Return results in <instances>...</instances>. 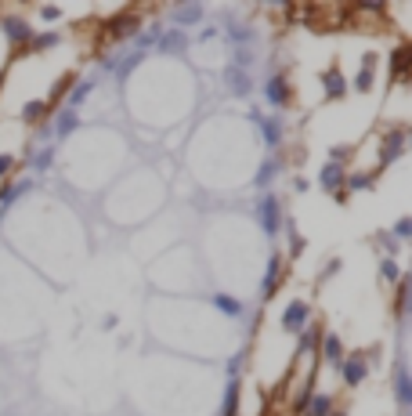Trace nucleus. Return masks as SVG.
Wrapping results in <instances>:
<instances>
[{
    "label": "nucleus",
    "instance_id": "obj_1",
    "mask_svg": "<svg viewBox=\"0 0 412 416\" xmlns=\"http://www.w3.org/2000/svg\"><path fill=\"white\" fill-rule=\"evenodd\" d=\"M257 221H260V232H264L268 239H275L282 232V206L271 192H264L257 199Z\"/></svg>",
    "mask_w": 412,
    "mask_h": 416
},
{
    "label": "nucleus",
    "instance_id": "obj_2",
    "mask_svg": "<svg viewBox=\"0 0 412 416\" xmlns=\"http://www.w3.org/2000/svg\"><path fill=\"white\" fill-rule=\"evenodd\" d=\"M405 141H409L405 127H390V131H383V138H380V166L398 163V159L405 156V149H409Z\"/></svg>",
    "mask_w": 412,
    "mask_h": 416
},
{
    "label": "nucleus",
    "instance_id": "obj_3",
    "mask_svg": "<svg viewBox=\"0 0 412 416\" xmlns=\"http://www.w3.org/2000/svg\"><path fill=\"white\" fill-rule=\"evenodd\" d=\"M0 29H4L8 44H15V48H29L33 36H36V29L22 15H4V18H0Z\"/></svg>",
    "mask_w": 412,
    "mask_h": 416
},
{
    "label": "nucleus",
    "instance_id": "obj_4",
    "mask_svg": "<svg viewBox=\"0 0 412 416\" xmlns=\"http://www.w3.org/2000/svg\"><path fill=\"white\" fill-rule=\"evenodd\" d=\"M260 91H264V101L271 109H286L290 106V80H286V73H271Z\"/></svg>",
    "mask_w": 412,
    "mask_h": 416
},
{
    "label": "nucleus",
    "instance_id": "obj_5",
    "mask_svg": "<svg viewBox=\"0 0 412 416\" xmlns=\"http://www.w3.org/2000/svg\"><path fill=\"white\" fill-rule=\"evenodd\" d=\"M340 377H343L347 387L365 384V377H369V355H362V351H355V355H343V362H340Z\"/></svg>",
    "mask_w": 412,
    "mask_h": 416
},
{
    "label": "nucleus",
    "instance_id": "obj_6",
    "mask_svg": "<svg viewBox=\"0 0 412 416\" xmlns=\"http://www.w3.org/2000/svg\"><path fill=\"white\" fill-rule=\"evenodd\" d=\"M308 322H311V304L308 301H290L286 311H282V329L300 333V329H308Z\"/></svg>",
    "mask_w": 412,
    "mask_h": 416
},
{
    "label": "nucleus",
    "instance_id": "obj_7",
    "mask_svg": "<svg viewBox=\"0 0 412 416\" xmlns=\"http://www.w3.org/2000/svg\"><path fill=\"white\" fill-rule=\"evenodd\" d=\"M347 91H351V83H347V76L340 73V66L322 69V94H325V98L336 101V98H343Z\"/></svg>",
    "mask_w": 412,
    "mask_h": 416
},
{
    "label": "nucleus",
    "instance_id": "obj_8",
    "mask_svg": "<svg viewBox=\"0 0 412 416\" xmlns=\"http://www.w3.org/2000/svg\"><path fill=\"white\" fill-rule=\"evenodd\" d=\"M250 120L260 127V138H264L268 149H278V145H282V123L275 116H260V113H250Z\"/></svg>",
    "mask_w": 412,
    "mask_h": 416
},
{
    "label": "nucleus",
    "instance_id": "obj_9",
    "mask_svg": "<svg viewBox=\"0 0 412 416\" xmlns=\"http://www.w3.org/2000/svg\"><path fill=\"white\" fill-rule=\"evenodd\" d=\"M138 29H141V22H138V15H116L113 22H108V36L113 40H134L138 36Z\"/></svg>",
    "mask_w": 412,
    "mask_h": 416
},
{
    "label": "nucleus",
    "instance_id": "obj_10",
    "mask_svg": "<svg viewBox=\"0 0 412 416\" xmlns=\"http://www.w3.org/2000/svg\"><path fill=\"white\" fill-rule=\"evenodd\" d=\"M278 279H282V254H275L268 261V272H264V279H260V297L264 301H271L278 294Z\"/></svg>",
    "mask_w": 412,
    "mask_h": 416
},
{
    "label": "nucleus",
    "instance_id": "obj_11",
    "mask_svg": "<svg viewBox=\"0 0 412 416\" xmlns=\"http://www.w3.org/2000/svg\"><path fill=\"white\" fill-rule=\"evenodd\" d=\"M395 394H398V406H402V409L412 406V384H409V366H405V359H398V366H395Z\"/></svg>",
    "mask_w": 412,
    "mask_h": 416
},
{
    "label": "nucleus",
    "instance_id": "obj_12",
    "mask_svg": "<svg viewBox=\"0 0 412 416\" xmlns=\"http://www.w3.org/2000/svg\"><path fill=\"white\" fill-rule=\"evenodd\" d=\"M343 174H347L343 166H336V163H325L322 171H318V185H322L325 192H333V196H336V192H343Z\"/></svg>",
    "mask_w": 412,
    "mask_h": 416
},
{
    "label": "nucleus",
    "instance_id": "obj_13",
    "mask_svg": "<svg viewBox=\"0 0 412 416\" xmlns=\"http://www.w3.org/2000/svg\"><path fill=\"white\" fill-rule=\"evenodd\" d=\"M225 83H228V91H232L235 98H246V94L253 91V80H250V73L235 69V66H228V69H225Z\"/></svg>",
    "mask_w": 412,
    "mask_h": 416
},
{
    "label": "nucleus",
    "instance_id": "obj_14",
    "mask_svg": "<svg viewBox=\"0 0 412 416\" xmlns=\"http://www.w3.org/2000/svg\"><path fill=\"white\" fill-rule=\"evenodd\" d=\"M278 174H282V159H278V156H268L264 163L257 166V178H253V185H257L260 192H264V189H271V181H275Z\"/></svg>",
    "mask_w": 412,
    "mask_h": 416
},
{
    "label": "nucleus",
    "instance_id": "obj_15",
    "mask_svg": "<svg viewBox=\"0 0 412 416\" xmlns=\"http://www.w3.org/2000/svg\"><path fill=\"white\" fill-rule=\"evenodd\" d=\"M318 344H322V359L340 369V362H343V340L336 337V333H322Z\"/></svg>",
    "mask_w": 412,
    "mask_h": 416
},
{
    "label": "nucleus",
    "instance_id": "obj_16",
    "mask_svg": "<svg viewBox=\"0 0 412 416\" xmlns=\"http://www.w3.org/2000/svg\"><path fill=\"white\" fill-rule=\"evenodd\" d=\"M163 55H181L185 48H188V33L185 29H163V36H159V44H156Z\"/></svg>",
    "mask_w": 412,
    "mask_h": 416
},
{
    "label": "nucleus",
    "instance_id": "obj_17",
    "mask_svg": "<svg viewBox=\"0 0 412 416\" xmlns=\"http://www.w3.org/2000/svg\"><path fill=\"white\" fill-rule=\"evenodd\" d=\"M195 22H203V4H181V8H173V26H178V29H188Z\"/></svg>",
    "mask_w": 412,
    "mask_h": 416
},
{
    "label": "nucleus",
    "instance_id": "obj_18",
    "mask_svg": "<svg viewBox=\"0 0 412 416\" xmlns=\"http://www.w3.org/2000/svg\"><path fill=\"white\" fill-rule=\"evenodd\" d=\"M213 308L225 311L228 319H243V315H246V304L235 301V297H228V294H213Z\"/></svg>",
    "mask_w": 412,
    "mask_h": 416
},
{
    "label": "nucleus",
    "instance_id": "obj_19",
    "mask_svg": "<svg viewBox=\"0 0 412 416\" xmlns=\"http://www.w3.org/2000/svg\"><path fill=\"white\" fill-rule=\"evenodd\" d=\"M76 127H80V113H76V109H62V113L55 116V134H58V138H69Z\"/></svg>",
    "mask_w": 412,
    "mask_h": 416
},
{
    "label": "nucleus",
    "instance_id": "obj_20",
    "mask_svg": "<svg viewBox=\"0 0 412 416\" xmlns=\"http://www.w3.org/2000/svg\"><path fill=\"white\" fill-rule=\"evenodd\" d=\"M239 399H243V387H239V377L228 380L225 387V406H221V416H239Z\"/></svg>",
    "mask_w": 412,
    "mask_h": 416
},
{
    "label": "nucleus",
    "instance_id": "obj_21",
    "mask_svg": "<svg viewBox=\"0 0 412 416\" xmlns=\"http://www.w3.org/2000/svg\"><path fill=\"white\" fill-rule=\"evenodd\" d=\"M373 185H376V174H365V171L343 174V189H347V192H369Z\"/></svg>",
    "mask_w": 412,
    "mask_h": 416
},
{
    "label": "nucleus",
    "instance_id": "obj_22",
    "mask_svg": "<svg viewBox=\"0 0 412 416\" xmlns=\"http://www.w3.org/2000/svg\"><path fill=\"white\" fill-rule=\"evenodd\" d=\"M333 413V394H311L308 399V409H304V416H329Z\"/></svg>",
    "mask_w": 412,
    "mask_h": 416
},
{
    "label": "nucleus",
    "instance_id": "obj_23",
    "mask_svg": "<svg viewBox=\"0 0 412 416\" xmlns=\"http://www.w3.org/2000/svg\"><path fill=\"white\" fill-rule=\"evenodd\" d=\"M409 66H412V51H409V44L395 48V55H390V69H395V80H402V76L409 73Z\"/></svg>",
    "mask_w": 412,
    "mask_h": 416
},
{
    "label": "nucleus",
    "instance_id": "obj_24",
    "mask_svg": "<svg viewBox=\"0 0 412 416\" xmlns=\"http://www.w3.org/2000/svg\"><path fill=\"white\" fill-rule=\"evenodd\" d=\"M380 279L390 282V286H398V282H402V268H398L395 257H380Z\"/></svg>",
    "mask_w": 412,
    "mask_h": 416
},
{
    "label": "nucleus",
    "instance_id": "obj_25",
    "mask_svg": "<svg viewBox=\"0 0 412 416\" xmlns=\"http://www.w3.org/2000/svg\"><path fill=\"white\" fill-rule=\"evenodd\" d=\"M159 36H163V29H159V26H152V29L138 33V36H134V51H141V55H145L148 48H156V44H159Z\"/></svg>",
    "mask_w": 412,
    "mask_h": 416
},
{
    "label": "nucleus",
    "instance_id": "obj_26",
    "mask_svg": "<svg viewBox=\"0 0 412 416\" xmlns=\"http://www.w3.org/2000/svg\"><path fill=\"white\" fill-rule=\"evenodd\" d=\"M29 189H33V181H18L15 189H4V192H0V214H4V210H8V206H11L18 196H26Z\"/></svg>",
    "mask_w": 412,
    "mask_h": 416
},
{
    "label": "nucleus",
    "instance_id": "obj_27",
    "mask_svg": "<svg viewBox=\"0 0 412 416\" xmlns=\"http://www.w3.org/2000/svg\"><path fill=\"white\" fill-rule=\"evenodd\" d=\"M141 62H145V55H141V51H130V55L120 62V66H116V80H127L130 73H134V69L141 66Z\"/></svg>",
    "mask_w": 412,
    "mask_h": 416
},
{
    "label": "nucleus",
    "instance_id": "obj_28",
    "mask_svg": "<svg viewBox=\"0 0 412 416\" xmlns=\"http://www.w3.org/2000/svg\"><path fill=\"white\" fill-rule=\"evenodd\" d=\"M48 116V101H40V98H33V101H26L22 106V120H29V123H36V120H43Z\"/></svg>",
    "mask_w": 412,
    "mask_h": 416
},
{
    "label": "nucleus",
    "instance_id": "obj_29",
    "mask_svg": "<svg viewBox=\"0 0 412 416\" xmlns=\"http://www.w3.org/2000/svg\"><path fill=\"white\" fill-rule=\"evenodd\" d=\"M315 344H318V329H300V340H297V355H308V351H315Z\"/></svg>",
    "mask_w": 412,
    "mask_h": 416
},
{
    "label": "nucleus",
    "instance_id": "obj_30",
    "mask_svg": "<svg viewBox=\"0 0 412 416\" xmlns=\"http://www.w3.org/2000/svg\"><path fill=\"white\" fill-rule=\"evenodd\" d=\"M228 40H232L235 48H239V44L246 48L250 40H253V29H250V26H232V29H228Z\"/></svg>",
    "mask_w": 412,
    "mask_h": 416
},
{
    "label": "nucleus",
    "instance_id": "obj_31",
    "mask_svg": "<svg viewBox=\"0 0 412 416\" xmlns=\"http://www.w3.org/2000/svg\"><path fill=\"white\" fill-rule=\"evenodd\" d=\"M232 66L246 73V69L253 66V51H250V48H235V55H232Z\"/></svg>",
    "mask_w": 412,
    "mask_h": 416
},
{
    "label": "nucleus",
    "instance_id": "obj_32",
    "mask_svg": "<svg viewBox=\"0 0 412 416\" xmlns=\"http://www.w3.org/2000/svg\"><path fill=\"white\" fill-rule=\"evenodd\" d=\"M91 87H94V83H91V80H80V83H76V87H73V94H69V109H76V106H80V101H83L87 94H91Z\"/></svg>",
    "mask_w": 412,
    "mask_h": 416
},
{
    "label": "nucleus",
    "instance_id": "obj_33",
    "mask_svg": "<svg viewBox=\"0 0 412 416\" xmlns=\"http://www.w3.org/2000/svg\"><path fill=\"white\" fill-rule=\"evenodd\" d=\"M373 73H376V69H358V73H355V91H362V94L373 91V80H376Z\"/></svg>",
    "mask_w": 412,
    "mask_h": 416
},
{
    "label": "nucleus",
    "instance_id": "obj_34",
    "mask_svg": "<svg viewBox=\"0 0 412 416\" xmlns=\"http://www.w3.org/2000/svg\"><path fill=\"white\" fill-rule=\"evenodd\" d=\"M390 236H395L398 243H405V239L412 236V217H398V221H395V228H390Z\"/></svg>",
    "mask_w": 412,
    "mask_h": 416
},
{
    "label": "nucleus",
    "instance_id": "obj_35",
    "mask_svg": "<svg viewBox=\"0 0 412 416\" xmlns=\"http://www.w3.org/2000/svg\"><path fill=\"white\" fill-rule=\"evenodd\" d=\"M58 40H62L58 33H40V36H33V44H29V48H33V51H48V48L58 44Z\"/></svg>",
    "mask_w": 412,
    "mask_h": 416
},
{
    "label": "nucleus",
    "instance_id": "obj_36",
    "mask_svg": "<svg viewBox=\"0 0 412 416\" xmlns=\"http://www.w3.org/2000/svg\"><path fill=\"white\" fill-rule=\"evenodd\" d=\"M290 254H293V257L304 254V236L297 232V221H290Z\"/></svg>",
    "mask_w": 412,
    "mask_h": 416
},
{
    "label": "nucleus",
    "instance_id": "obj_37",
    "mask_svg": "<svg viewBox=\"0 0 412 416\" xmlns=\"http://www.w3.org/2000/svg\"><path fill=\"white\" fill-rule=\"evenodd\" d=\"M11 171H15V156L11 152H0V181H8Z\"/></svg>",
    "mask_w": 412,
    "mask_h": 416
},
{
    "label": "nucleus",
    "instance_id": "obj_38",
    "mask_svg": "<svg viewBox=\"0 0 412 416\" xmlns=\"http://www.w3.org/2000/svg\"><path fill=\"white\" fill-rule=\"evenodd\" d=\"M376 246H383V250H387V257H390V254L398 250V239L390 236V232H380V236H376Z\"/></svg>",
    "mask_w": 412,
    "mask_h": 416
},
{
    "label": "nucleus",
    "instance_id": "obj_39",
    "mask_svg": "<svg viewBox=\"0 0 412 416\" xmlns=\"http://www.w3.org/2000/svg\"><path fill=\"white\" fill-rule=\"evenodd\" d=\"M405 308H409V282L402 279L398 282V315H405Z\"/></svg>",
    "mask_w": 412,
    "mask_h": 416
},
{
    "label": "nucleus",
    "instance_id": "obj_40",
    "mask_svg": "<svg viewBox=\"0 0 412 416\" xmlns=\"http://www.w3.org/2000/svg\"><path fill=\"white\" fill-rule=\"evenodd\" d=\"M40 18H43V22H58V18H62V8L43 4V8H40Z\"/></svg>",
    "mask_w": 412,
    "mask_h": 416
},
{
    "label": "nucleus",
    "instance_id": "obj_41",
    "mask_svg": "<svg viewBox=\"0 0 412 416\" xmlns=\"http://www.w3.org/2000/svg\"><path fill=\"white\" fill-rule=\"evenodd\" d=\"M376 62H380L376 51H365V55H362V69H376Z\"/></svg>",
    "mask_w": 412,
    "mask_h": 416
},
{
    "label": "nucleus",
    "instance_id": "obj_42",
    "mask_svg": "<svg viewBox=\"0 0 412 416\" xmlns=\"http://www.w3.org/2000/svg\"><path fill=\"white\" fill-rule=\"evenodd\" d=\"M239 369H243V355H232V359H228V380L235 377Z\"/></svg>",
    "mask_w": 412,
    "mask_h": 416
},
{
    "label": "nucleus",
    "instance_id": "obj_43",
    "mask_svg": "<svg viewBox=\"0 0 412 416\" xmlns=\"http://www.w3.org/2000/svg\"><path fill=\"white\" fill-rule=\"evenodd\" d=\"M340 268H343L340 261H329V264H325V268H322V279H333V275L340 272Z\"/></svg>",
    "mask_w": 412,
    "mask_h": 416
},
{
    "label": "nucleus",
    "instance_id": "obj_44",
    "mask_svg": "<svg viewBox=\"0 0 412 416\" xmlns=\"http://www.w3.org/2000/svg\"><path fill=\"white\" fill-rule=\"evenodd\" d=\"M48 163H51V149H43V152H40V156L33 159V166H40V171H43V166H48Z\"/></svg>",
    "mask_w": 412,
    "mask_h": 416
},
{
    "label": "nucleus",
    "instance_id": "obj_45",
    "mask_svg": "<svg viewBox=\"0 0 412 416\" xmlns=\"http://www.w3.org/2000/svg\"><path fill=\"white\" fill-rule=\"evenodd\" d=\"M329 416H347V413H336V409H333V413H329Z\"/></svg>",
    "mask_w": 412,
    "mask_h": 416
},
{
    "label": "nucleus",
    "instance_id": "obj_46",
    "mask_svg": "<svg viewBox=\"0 0 412 416\" xmlns=\"http://www.w3.org/2000/svg\"><path fill=\"white\" fill-rule=\"evenodd\" d=\"M0 83H4V76H0Z\"/></svg>",
    "mask_w": 412,
    "mask_h": 416
}]
</instances>
